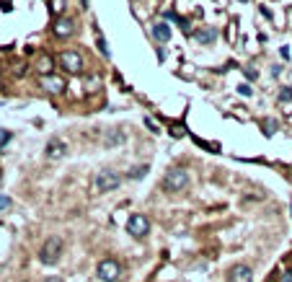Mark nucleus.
Here are the masks:
<instances>
[{"label": "nucleus", "instance_id": "2eb2a0df", "mask_svg": "<svg viewBox=\"0 0 292 282\" xmlns=\"http://www.w3.org/2000/svg\"><path fill=\"white\" fill-rule=\"evenodd\" d=\"M65 6H68V0H52V3H50L52 13H62V10H65Z\"/></svg>", "mask_w": 292, "mask_h": 282}, {"label": "nucleus", "instance_id": "6e6552de", "mask_svg": "<svg viewBox=\"0 0 292 282\" xmlns=\"http://www.w3.org/2000/svg\"><path fill=\"white\" fill-rule=\"evenodd\" d=\"M39 86H42L47 94H52V96H57V94H62V91H65V80H62V78H52V76L42 78Z\"/></svg>", "mask_w": 292, "mask_h": 282}, {"label": "nucleus", "instance_id": "7ed1b4c3", "mask_svg": "<svg viewBox=\"0 0 292 282\" xmlns=\"http://www.w3.org/2000/svg\"><path fill=\"white\" fill-rule=\"evenodd\" d=\"M60 254H62V241H60V238H50L47 244L42 246V251H39V262L52 266V264L60 262Z\"/></svg>", "mask_w": 292, "mask_h": 282}, {"label": "nucleus", "instance_id": "b1692460", "mask_svg": "<svg viewBox=\"0 0 292 282\" xmlns=\"http://www.w3.org/2000/svg\"><path fill=\"white\" fill-rule=\"evenodd\" d=\"M290 96H292V88H284V91L280 94V101H287Z\"/></svg>", "mask_w": 292, "mask_h": 282}, {"label": "nucleus", "instance_id": "393cba45", "mask_svg": "<svg viewBox=\"0 0 292 282\" xmlns=\"http://www.w3.org/2000/svg\"><path fill=\"white\" fill-rule=\"evenodd\" d=\"M8 140H10V135H8V132H0V148H3Z\"/></svg>", "mask_w": 292, "mask_h": 282}, {"label": "nucleus", "instance_id": "f8f14e48", "mask_svg": "<svg viewBox=\"0 0 292 282\" xmlns=\"http://www.w3.org/2000/svg\"><path fill=\"white\" fill-rule=\"evenodd\" d=\"M152 36H156L158 42H168V39H171V26H168L166 21L152 24Z\"/></svg>", "mask_w": 292, "mask_h": 282}, {"label": "nucleus", "instance_id": "c85d7f7f", "mask_svg": "<svg viewBox=\"0 0 292 282\" xmlns=\"http://www.w3.org/2000/svg\"><path fill=\"white\" fill-rule=\"evenodd\" d=\"M290 215H292V204H290Z\"/></svg>", "mask_w": 292, "mask_h": 282}, {"label": "nucleus", "instance_id": "f03ea898", "mask_svg": "<svg viewBox=\"0 0 292 282\" xmlns=\"http://www.w3.org/2000/svg\"><path fill=\"white\" fill-rule=\"evenodd\" d=\"M119 184H122V176L116 171H112V168H101L96 174V179H94L96 192H114Z\"/></svg>", "mask_w": 292, "mask_h": 282}, {"label": "nucleus", "instance_id": "aec40b11", "mask_svg": "<svg viewBox=\"0 0 292 282\" xmlns=\"http://www.w3.org/2000/svg\"><path fill=\"white\" fill-rule=\"evenodd\" d=\"M98 47H101L104 57H109V47H106V39H104V36H98Z\"/></svg>", "mask_w": 292, "mask_h": 282}, {"label": "nucleus", "instance_id": "a211bd4d", "mask_svg": "<svg viewBox=\"0 0 292 282\" xmlns=\"http://www.w3.org/2000/svg\"><path fill=\"white\" fill-rule=\"evenodd\" d=\"M98 88V76H90L88 78V86H86V91H96Z\"/></svg>", "mask_w": 292, "mask_h": 282}, {"label": "nucleus", "instance_id": "f257e3e1", "mask_svg": "<svg viewBox=\"0 0 292 282\" xmlns=\"http://www.w3.org/2000/svg\"><path fill=\"white\" fill-rule=\"evenodd\" d=\"M189 184V174L184 168H168V174L163 176V189L166 192H181Z\"/></svg>", "mask_w": 292, "mask_h": 282}, {"label": "nucleus", "instance_id": "4be33fe9", "mask_svg": "<svg viewBox=\"0 0 292 282\" xmlns=\"http://www.w3.org/2000/svg\"><path fill=\"white\" fill-rule=\"evenodd\" d=\"M238 94L240 96H251L254 91H251V86H238Z\"/></svg>", "mask_w": 292, "mask_h": 282}, {"label": "nucleus", "instance_id": "f3484780", "mask_svg": "<svg viewBox=\"0 0 292 282\" xmlns=\"http://www.w3.org/2000/svg\"><path fill=\"white\" fill-rule=\"evenodd\" d=\"M145 174H148V166H137V168H132V171H130L132 179H140V176H145Z\"/></svg>", "mask_w": 292, "mask_h": 282}, {"label": "nucleus", "instance_id": "4468645a", "mask_svg": "<svg viewBox=\"0 0 292 282\" xmlns=\"http://www.w3.org/2000/svg\"><path fill=\"white\" fill-rule=\"evenodd\" d=\"M116 142H124V132H122V130H114L112 135L106 138V145H109V148H114Z\"/></svg>", "mask_w": 292, "mask_h": 282}, {"label": "nucleus", "instance_id": "a878e982", "mask_svg": "<svg viewBox=\"0 0 292 282\" xmlns=\"http://www.w3.org/2000/svg\"><path fill=\"white\" fill-rule=\"evenodd\" d=\"M44 282H62V280H60V277H47Z\"/></svg>", "mask_w": 292, "mask_h": 282}, {"label": "nucleus", "instance_id": "ddd939ff", "mask_svg": "<svg viewBox=\"0 0 292 282\" xmlns=\"http://www.w3.org/2000/svg\"><path fill=\"white\" fill-rule=\"evenodd\" d=\"M196 39L202 42V44H210V42L218 39V32H214V28H207V32H199V34H196Z\"/></svg>", "mask_w": 292, "mask_h": 282}, {"label": "nucleus", "instance_id": "423d86ee", "mask_svg": "<svg viewBox=\"0 0 292 282\" xmlns=\"http://www.w3.org/2000/svg\"><path fill=\"white\" fill-rule=\"evenodd\" d=\"M60 65L68 72H80L83 70V60H80L78 52H60Z\"/></svg>", "mask_w": 292, "mask_h": 282}, {"label": "nucleus", "instance_id": "1a4fd4ad", "mask_svg": "<svg viewBox=\"0 0 292 282\" xmlns=\"http://www.w3.org/2000/svg\"><path fill=\"white\" fill-rule=\"evenodd\" d=\"M65 153H68V145H65L62 140L52 138L50 145H47V158H50V160H57V158H62Z\"/></svg>", "mask_w": 292, "mask_h": 282}, {"label": "nucleus", "instance_id": "39448f33", "mask_svg": "<svg viewBox=\"0 0 292 282\" xmlns=\"http://www.w3.org/2000/svg\"><path fill=\"white\" fill-rule=\"evenodd\" d=\"M127 230H130V236H134V238H142V236H148V230H150V220L145 215H132L130 222H127Z\"/></svg>", "mask_w": 292, "mask_h": 282}, {"label": "nucleus", "instance_id": "9d476101", "mask_svg": "<svg viewBox=\"0 0 292 282\" xmlns=\"http://www.w3.org/2000/svg\"><path fill=\"white\" fill-rule=\"evenodd\" d=\"M36 70H39V76H42V78L52 76V70H54V60H52L50 54H39V60H36Z\"/></svg>", "mask_w": 292, "mask_h": 282}, {"label": "nucleus", "instance_id": "412c9836", "mask_svg": "<svg viewBox=\"0 0 292 282\" xmlns=\"http://www.w3.org/2000/svg\"><path fill=\"white\" fill-rule=\"evenodd\" d=\"M171 132H174V135H176V138H181V135H184V132H186V127H181V124H174V127H171Z\"/></svg>", "mask_w": 292, "mask_h": 282}, {"label": "nucleus", "instance_id": "cd10ccee", "mask_svg": "<svg viewBox=\"0 0 292 282\" xmlns=\"http://www.w3.org/2000/svg\"><path fill=\"white\" fill-rule=\"evenodd\" d=\"M83 6H88V0H83Z\"/></svg>", "mask_w": 292, "mask_h": 282}, {"label": "nucleus", "instance_id": "bb28decb", "mask_svg": "<svg viewBox=\"0 0 292 282\" xmlns=\"http://www.w3.org/2000/svg\"><path fill=\"white\" fill-rule=\"evenodd\" d=\"M284 282H292V272H284Z\"/></svg>", "mask_w": 292, "mask_h": 282}, {"label": "nucleus", "instance_id": "0eeeda50", "mask_svg": "<svg viewBox=\"0 0 292 282\" xmlns=\"http://www.w3.org/2000/svg\"><path fill=\"white\" fill-rule=\"evenodd\" d=\"M251 266H246V264H236L233 270L228 272V282H251Z\"/></svg>", "mask_w": 292, "mask_h": 282}, {"label": "nucleus", "instance_id": "9b49d317", "mask_svg": "<svg viewBox=\"0 0 292 282\" xmlns=\"http://www.w3.org/2000/svg\"><path fill=\"white\" fill-rule=\"evenodd\" d=\"M52 28H54V34H57V36H70V34L75 32V21H70V18H60Z\"/></svg>", "mask_w": 292, "mask_h": 282}, {"label": "nucleus", "instance_id": "5701e85b", "mask_svg": "<svg viewBox=\"0 0 292 282\" xmlns=\"http://www.w3.org/2000/svg\"><path fill=\"white\" fill-rule=\"evenodd\" d=\"M8 207H10V200L6 194H0V210H8Z\"/></svg>", "mask_w": 292, "mask_h": 282}, {"label": "nucleus", "instance_id": "20e7f679", "mask_svg": "<svg viewBox=\"0 0 292 282\" xmlns=\"http://www.w3.org/2000/svg\"><path fill=\"white\" fill-rule=\"evenodd\" d=\"M96 274H98L101 282H114V280L122 274V266H119V262H114V259H104V262L98 264Z\"/></svg>", "mask_w": 292, "mask_h": 282}, {"label": "nucleus", "instance_id": "dca6fc26", "mask_svg": "<svg viewBox=\"0 0 292 282\" xmlns=\"http://www.w3.org/2000/svg\"><path fill=\"white\" fill-rule=\"evenodd\" d=\"M145 127L152 132V135H158V132H160V127L156 124V120H152V116H145Z\"/></svg>", "mask_w": 292, "mask_h": 282}, {"label": "nucleus", "instance_id": "6ab92c4d", "mask_svg": "<svg viewBox=\"0 0 292 282\" xmlns=\"http://www.w3.org/2000/svg\"><path fill=\"white\" fill-rule=\"evenodd\" d=\"M274 130H276V122H274V120H269V122L264 124V132H266V135H274Z\"/></svg>", "mask_w": 292, "mask_h": 282}]
</instances>
